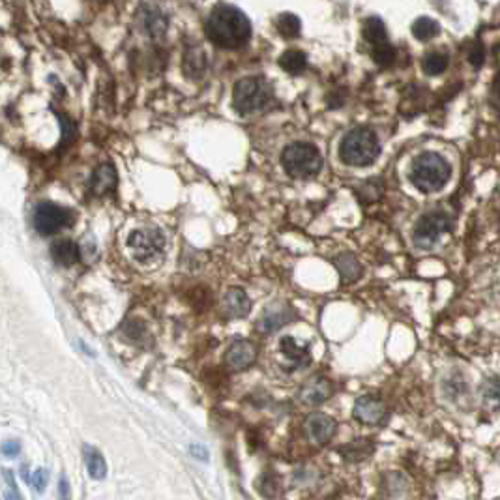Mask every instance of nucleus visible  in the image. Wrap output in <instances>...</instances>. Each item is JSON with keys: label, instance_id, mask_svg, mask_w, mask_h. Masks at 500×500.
Masks as SVG:
<instances>
[{"label": "nucleus", "instance_id": "obj_26", "mask_svg": "<svg viewBox=\"0 0 500 500\" xmlns=\"http://www.w3.org/2000/svg\"><path fill=\"white\" fill-rule=\"evenodd\" d=\"M276 27H278V30H280V34L283 36V38H298L300 36V30H302V23H300V19L294 15V13H281L280 17H278V21H276Z\"/></svg>", "mask_w": 500, "mask_h": 500}, {"label": "nucleus", "instance_id": "obj_10", "mask_svg": "<svg viewBox=\"0 0 500 500\" xmlns=\"http://www.w3.org/2000/svg\"><path fill=\"white\" fill-rule=\"evenodd\" d=\"M336 427L338 425H336L334 418L322 413L311 414L306 420V424H303V429H306V435H308L309 441L313 442V444H319V446L330 441L334 433H336Z\"/></svg>", "mask_w": 500, "mask_h": 500}, {"label": "nucleus", "instance_id": "obj_33", "mask_svg": "<svg viewBox=\"0 0 500 500\" xmlns=\"http://www.w3.org/2000/svg\"><path fill=\"white\" fill-rule=\"evenodd\" d=\"M2 452H4L6 457H13V455H17L19 452H21V444L15 441L4 442V444H2Z\"/></svg>", "mask_w": 500, "mask_h": 500}, {"label": "nucleus", "instance_id": "obj_32", "mask_svg": "<svg viewBox=\"0 0 500 500\" xmlns=\"http://www.w3.org/2000/svg\"><path fill=\"white\" fill-rule=\"evenodd\" d=\"M59 500H71V489H70V482L68 478L62 476L59 480Z\"/></svg>", "mask_w": 500, "mask_h": 500}, {"label": "nucleus", "instance_id": "obj_28", "mask_svg": "<svg viewBox=\"0 0 500 500\" xmlns=\"http://www.w3.org/2000/svg\"><path fill=\"white\" fill-rule=\"evenodd\" d=\"M371 59L375 60L378 66H390L392 62L396 60V49H394V45H390V43L386 41V43H383V45L373 47Z\"/></svg>", "mask_w": 500, "mask_h": 500}, {"label": "nucleus", "instance_id": "obj_18", "mask_svg": "<svg viewBox=\"0 0 500 500\" xmlns=\"http://www.w3.org/2000/svg\"><path fill=\"white\" fill-rule=\"evenodd\" d=\"M334 266L338 268L339 278L343 283H355L362 276V264L352 253H341L334 259Z\"/></svg>", "mask_w": 500, "mask_h": 500}, {"label": "nucleus", "instance_id": "obj_1", "mask_svg": "<svg viewBox=\"0 0 500 500\" xmlns=\"http://www.w3.org/2000/svg\"><path fill=\"white\" fill-rule=\"evenodd\" d=\"M206 36L212 43L223 49H238L251 38V23L240 8L233 4H217L210 12L206 24Z\"/></svg>", "mask_w": 500, "mask_h": 500}, {"label": "nucleus", "instance_id": "obj_2", "mask_svg": "<svg viewBox=\"0 0 500 500\" xmlns=\"http://www.w3.org/2000/svg\"><path fill=\"white\" fill-rule=\"evenodd\" d=\"M452 175L450 163L436 152H424L413 162L408 180L416 190L424 193L441 192L446 186Z\"/></svg>", "mask_w": 500, "mask_h": 500}, {"label": "nucleus", "instance_id": "obj_30", "mask_svg": "<svg viewBox=\"0 0 500 500\" xmlns=\"http://www.w3.org/2000/svg\"><path fill=\"white\" fill-rule=\"evenodd\" d=\"M47 480H49V474H47L45 469H38V471L30 476V483H32L36 491H40V493L47 487Z\"/></svg>", "mask_w": 500, "mask_h": 500}, {"label": "nucleus", "instance_id": "obj_20", "mask_svg": "<svg viewBox=\"0 0 500 500\" xmlns=\"http://www.w3.org/2000/svg\"><path fill=\"white\" fill-rule=\"evenodd\" d=\"M362 36H364V40L369 41L373 47L383 45V43L388 41L386 24H384L383 19L375 17V15H371V17H367L366 21H364V24H362Z\"/></svg>", "mask_w": 500, "mask_h": 500}, {"label": "nucleus", "instance_id": "obj_12", "mask_svg": "<svg viewBox=\"0 0 500 500\" xmlns=\"http://www.w3.org/2000/svg\"><path fill=\"white\" fill-rule=\"evenodd\" d=\"M352 414H355V418L358 420L360 424H380V422L386 418V405H384L378 397L364 396L355 403Z\"/></svg>", "mask_w": 500, "mask_h": 500}, {"label": "nucleus", "instance_id": "obj_11", "mask_svg": "<svg viewBox=\"0 0 500 500\" xmlns=\"http://www.w3.org/2000/svg\"><path fill=\"white\" fill-rule=\"evenodd\" d=\"M331 396V384L324 377L309 378L308 383L298 390V401L303 407H317L320 403H324Z\"/></svg>", "mask_w": 500, "mask_h": 500}, {"label": "nucleus", "instance_id": "obj_5", "mask_svg": "<svg viewBox=\"0 0 500 500\" xmlns=\"http://www.w3.org/2000/svg\"><path fill=\"white\" fill-rule=\"evenodd\" d=\"M272 96V88L261 77H244L234 83L233 105L240 115H251L262 109Z\"/></svg>", "mask_w": 500, "mask_h": 500}, {"label": "nucleus", "instance_id": "obj_27", "mask_svg": "<svg viewBox=\"0 0 500 500\" xmlns=\"http://www.w3.org/2000/svg\"><path fill=\"white\" fill-rule=\"evenodd\" d=\"M482 399L491 410L500 408V378H487L482 384Z\"/></svg>", "mask_w": 500, "mask_h": 500}, {"label": "nucleus", "instance_id": "obj_34", "mask_svg": "<svg viewBox=\"0 0 500 500\" xmlns=\"http://www.w3.org/2000/svg\"><path fill=\"white\" fill-rule=\"evenodd\" d=\"M491 99H493L494 107H499L500 109V79H497V81H494L493 92H491Z\"/></svg>", "mask_w": 500, "mask_h": 500}, {"label": "nucleus", "instance_id": "obj_19", "mask_svg": "<svg viewBox=\"0 0 500 500\" xmlns=\"http://www.w3.org/2000/svg\"><path fill=\"white\" fill-rule=\"evenodd\" d=\"M204 70H206V55L201 47L195 45L187 47L186 55H184V71L187 77L192 79H199L203 77Z\"/></svg>", "mask_w": 500, "mask_h": 500}, {"label": "nucleus", "instance_id": "obj_31", "mask_svg": "<svg viewBox=\"0 0 500 500\" xmlns=\"http://www.w3.org/2000/svg\"><path fill=\"white\" fill-rule=\"evenodd\" d=\"M469 60L474 68H480L483 64V49L480 45H474L469 52Z\"/></svg>", "mask_w": 500, "mask_h": 500}, {"label": "nucleus", "instance_id": "obj_17", "mask_svg": "<svg viewBox=\"0 0 500 500\" xmlns=\"http://www.w3.org/2000/svg\"><path fill=\"white\" fill-rule=\"evenodd\" d=\"M51 257L60 266H71L81 259V250L73 240L60 238L51 244Z\"/></svg>", "mask_w": 500, "mask_h": 500}, {"label": "nucleus", "instance_id": "obj_3", "mask_svg": "<svg viewBox=\"0 0 500 500\" xmlns=\"http://www.w3.org/2000/svg\"><path fill=\"white\" fill-rule=\"evenodd\" d=\"M380 154V145L375 131L369 128H355L345 135L339 145L341 162L350 167H367Z\"/></svg>", "mask_w": 500, "mask_h": 500}, {"label": "nucleus", "instance_id": "obj_16", "mask_svg": "<svg viewBox=\"0 0 500 500\" xmlns=\"http://www.w3.org/2000/svg\"><path fill=\"white\" fill-rule=\"evenodd\" d=\"M141 21H143V27L152 38H162L167 32V27H169L167 15L157 6H148V4L141 8Z\"/></svg>", "mask_w": 500, "mask_h": 500}, {"label": "nucleus", "instance_id": "obj_8", "mask_svg": "<svg viewBox=\"0 0 500 500\" xmlns=\"http://www.w3.org/2000/svg\"><path fill=\"white\" fill-rule=\"evenodd\" d=\"M71 221H73V214L70 210L55 203H40L32 214L34 229L41 236H49V234L59 233L64 227H70Z\"/></svg>", "mask_w": 500, "mask_h": 500}, {"label": "nucleus", "instance_id": "obj_21", "mask_svg": "<svg viewBox=\"0 0 500 500\" xmlns=\"http://www.w3.org/2000/svg\"><path fill=\"white\" fill-rule=\"evenodd\" d=\"M281 352H283V356H285L287 360L292 362L294 366L300 367V366H306L309 362V349L308 345H302L298 343L297 339L291 338V336H287V338L281 339Z\"/></svg>", "mask_w": 500, "mask_h": 500}, {"label": "nucleus", "instance_id": "obj_22", "mask_svg": "<svg viewBox=\"0 0 500 500\" xmlns=\"http://www.w3.org/2000/svg\"><path fill=\"white\" fill-rule=\"evenodd\" d=\"M280 66L287 73L298 76V73H302L308 68V55L303 51H297V49L285 51L280 57Z\"/></svg>", "mask_w": 500, "mask_h": 500}, {"label": "nucleus", "instance_id": "obj_15", "mask_svg": "<svg viewBox=\"0 0 500 500\" xmlns=\"http://www.w3.org/2000/svg\"><path fill=\"white\" fill-rule=\"evenodd\" d=\"M251 300L245 294L244 289H229L223 297V313L231 317V319H244L245 315L250 313Z\"/></svg>", "mask_w": 500, "mask_h": 500}, {"label": "nucleus", "instance_id": "obj_4", "mask_svg": "<svg viewBox=\"0 0 500 500\" xmlns=\"http://www.w3.org/2000/svg\"><path fill=\"white\" fill-rule=\"evenodd\" d=\"M281 165L292 178H311L322 167V156L311 143H292L281 154Z\"/></svg>", "mask_w": 500, "mask_h": 500}, {"label": "nucleus", "instance_id": "obj_9", "mask_svg": "<svg viewBox=\"0 0 500 500\" xmlns=\"http://www.w3.org/2000/svg\"><path fill=\"white\" fill-rule=\"evenodd\" d=\"M292 319H294V311L287 303H273L262 311L257 320V330L261 334H273L280 330L281 326L289 324Z\"/></svg>", "mask_w": 500, "mask_h": 500}, {"label": "nucleus", "instance_id": "obj_23", "mask_svg": "<svg viewBox=\"0 0 500 500\" xmlns=\"http://www.w3.org/2000/svg\"><path fill=\"white\" fill-rule=\"evenodd\" d=\"M85 463H87V471L90 478L103 480L105 474H107V463H105L103 455L99 454L98 450L85 446Z\"/></svg>", "mask_w": 500, "mask_h": 500}, {"label": "nucleus", "instance_id": "obj_14", "mask_svg": "<svg viewBox=\"0 0 500 500\" xmlns=\"http://www.w3.org/2000/svg\"><path fill=\"white\" fill-rule=\"evenodd\" d=\"M117 187V169L113 163H99L90 178V192L96 197L107 195Z\"/></svg>", "mask_w": 500, "mask_h": 500}, {"label": "nucleus", "instance_id": "obj_13", "mask_svg": "<svg viewBox=\"0 0 500 500\" xmlns=\"http://www.w3.org/2000/svg\"><path fill=\"white\" fill-rule=\"evenodd\" d=\"M257 358V349L255 345L245 339H238L229 345L227 352H225V364L234 371L245 369L250 367Z\"/></svg>", "mask_w": 500, "mask_h": 500}, {"label": "nucleus", "instance_id": "obj_25", "mask_svg": "<svg viewBox=\"0 0 500 500\" xmlns=\"http://www.w3.org/2000/svg\"><path fill=\"white\" fill-rule=\"evenodd\" d=\"M446 68H448V57L444 52H429L422 60V70L431 77L441 76L442 71H446Z\"/></svg>", "mask_w": 500, "mask_h": 500}, {"label": "nucleus", "instance_id": "obj_7", "mask_svg": "<svg viewBox=\"0 0 500 500\" xmlns=\"http://www.w3.org/2000/svg\"><path fill=\"white\" fill-rule=\"evenodd\" d=\"M167 238L163 231L156 227L137 229L128 236V248L134 257L141 262L154 261L163 250H165Z\"/></svg>", "mask_w": 500, "mask_h": 500}, {"label": "nucleus", "instance_id": "obj_24", "mask_svg": "<svg viewBox=\"0 0 500 500\" xmlns=\"http://www.w3.org/2000/svg\"><path fill=\"white\" fill-rule=\"evenodd\" d=\"M441 32V24L431 17H420L413 23V36L420 41L433 40Z\"/></svg>", "mask_w": 500, "mask_h": 500}, {"label": "nucleus", "instance_id": "obj_6", "mask_svg": "<svg viewBox=\"0 0 500 500\" xmlns=\"http://www.w3.org/2000/svg\"><path fill=\"white\" fill-rule=\"evenodd\" d=\"M454 229L452 217L444 212H429L422 215L413 233L414 245L420 250H431L442 234Z\"/></svg>", "mask_w": 500, "mask_h": 500}, {"label": "nucleus", "instance_id": "obj_29", "mask_svg": "<svg viewBox=\"0 0 500 500\" xmlns=\"http://www.w3.org/2000/svg\"><path fill=\"white\" fill-rule=\"evenodd\" d=\"M2 476H4V480H6V489H4V499L6 500H23V497H21V493H19L17 485H15V480H13V474L12 471H4L2 472Z\"/></svg>", "mask_w": 500, "mask_h": 500}]
</instances>
